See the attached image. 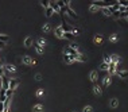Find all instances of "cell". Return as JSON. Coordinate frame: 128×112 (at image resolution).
Segmentation results:
<instances>
[{
	"label": "cell",
	"instance_id": "d6a6232c",
	"mask_svg": "<svg viewBox=\"0 0 128 112\" xmlns=\"http://www.w3.org/2000/svg\"><path fill=\"white\" fill-rule=\"evenodd\" d=\"M42 5H43L45 8H49L50 7V1H42Z\"/></svg>",
	"mask_w": 128,
	"mask_h": 112
},
{
	"label": "cell",
	"instance_id": "277c9868",
	"mask_svg": "<svg viewBox=\"0 0 128 112\" xmlns=\"http://www.w3.org/2000/svg\"><path fill=\"white\" fill-rule=\"evenodd\" d=\"M19 85V81L16 80V78H9V87H8V89H11V91H14L16 89V87Z\"/></svg>",
	"mask_w": 128,
	"mask_h": 112
},
{
	"label": "cell",
	"instance_id": "3957f363",
	"mask_svg": "<svg viewBox=\"0 0 128 112\" xmlns=\"http://www.w3.org/2000/svg\"><path fill=\"white\" fill-rule=\"evenodd\" d=\"M65 54L73 55V57H75V58H77V55L80 54V53H78L77 50H74V49H71L70 46H69V47H66V49H65Z\"/></svg>",
	"mask_w": 128,
	"mask_h": 112
},
{
	"label": "cell",
	"instance_id": "d590c367",
	"mask_svg": "<svg viewBox=\"0 0 128 112\" xmlns=\"http://www.w3.org/2000/svg\"><path fill=\"white\" fill-rule=\"evenodd\" d=\"M37 95H38V96H42V95H43V88H39L38 92H37Z\"/></svg>",
	"mask_w": 128,
	"mask_h": 112
},
{
	"label": "cell",
	"instance_id": "f546056e",
	"mask_svg": "<svg viewBox=\"0 0 128 112\" xmlns=\"http://www.w3.org/2000/svg\"><path fill=\"white\" fill-rule=\"evenodd\" d=\"M117 38H119V35H116V34H112V35H111V37H109V39H111V41H112V42L117 41Z\"/></svg>",
	"mask_w": 128,
	"mask_h": 112
},
{
	"label": "cell",
	"instance_id": "ba28073f",
	"mask_svg": "<svg viewBox=\"0 0 128 112\" xmlns=\"http://www.w3.org/2000/svg\"><path fill=\"white\" fill-rule=\"evenodd\" d=\"M50 7L53 8V11H55V12H61V8L58 7L57 1H50Z\"/></svg>",
	"mask_w": 128,
	"mask_h": 112
},
{
	"label": "cell",
	"instance_id": "52a82bcc",
	"mask_svg": "<svg viewBox=\"0 0 128 112\" xmlns=\"http://www.w3.org/2000/svg\"><path fill=\"white\" fill-rule=\"evenodd\" d=\"M54 32H55V35H57L58 38H64V30H62V27L60 26V27H57L54 30Z\"/></svg>",
	"mask_w": 128,
	"mask_h": 112
},
{
	"label": "cell",
	"instance_id": "ac0fdd59",
	"mask_svg": "<svg viewBox=\"0 0 128 112\" xmlns=\"http://www.w3.org/2000/svg\"><path fill=\"white\" fill-rule=\"evenodd\" d=\"M97 78H98L97 72H92V73H90V80L93 81V82H96V81H97Z\"/></svg>",
	"mask_w": 128,
	"mask_h": 112
},
{
	"label": "cell",
	"instance_id": "ffe728a7",
	"mask_svg": "<svg viewBox=\"0 0 128 112\" xmlns=\"http://www.w3.org/2000/svg\"><path fill=\"white\" fill-rule=\"evenodd\" d=\"M111 107L112 108H116L117 105H119V100H117V99H112V100H111Z\"/></svg>",
	"mask_w": 128,
	"mask_h": 112
},
{
	"label": "cell",
	"instance_id": "9c48e42d",
	"mask_svg": "<svg viewBox=\"0 0 128 112\" xmlns=\"http://www.w3.org/2000/svg\"><path fill=\"white\" fill-rule=\"evenodd\" d=\"M103 35H96V37H94V39H93V42H94V43H96V45H101V43H103Z\"/></svg>",
	"mask_w": 128,
	"mask_h": 112
},
{
	"label": "cell",
	"instance_id": "7a4b0ae2",
	"mask_svg": "<svg viewBox=\"0 0 128 112\" xmlns=\"http://www.w3.org/2000/svg\"><path fill=\"white\" fill-rule=\"evenodd\" d=\"M8 87H9V78L3 76V77H1V89L8 91Z\"/></svg>",
	"mask_w": 128,
	"mask_h": 112
},
{
	"label": "cell",
	"instance_id": "f1b7e54d",
	"mask_svg": "<svg viewBox=\"0 0 128 112\" xmlns=\"http://www.w3.org/2000/svg\"><path fill=\"white\" fill-rule=\"evenodd\" d=\"M89 9H90V12H96V11H98V7H97V5H94V4H92Z\"/></svg>",
	"mask_w": 128,
	"mask_h": 112
},
{
	"label": "cell",
	"instance_id": "5bb4252c",
	"mask_svg": "<svg viewBox=\"0 0 128 112\" xmlns=\"http://www.w3.org/2000/svg\"><path fill=\"white\" fill-rule=\"evenodd\" d=\"M93 92L96 95H101V93H103V89H101V87H98V85H94V87H93Z\"/></svg>",
	"mask_w": 128,
	"mask_h": 112
},
{
	"label": "cell",
	"instance_id": "2e32d148",
	"mask_svg": "<svg viewBox=\"0 0 128 112\" xmlns=\"http://www.w3.org/2000/svg\"><path fill=\"white\" fill-rule=\"evenodd\" d=\"M64 38L69 39V41H71V39L74 38V34L73 32H64Z\"/></svg>",
	"mask_w": 128,
	"mask_h": 112
},
{
	"label": "cell",
	"instance_id": "f35d334b",
	"mask_svg": "<svg viewBox=\"0 0 128 112\" xmlns=\"http://www.w3.org/2000/svg\"><path fill=\"white\" fill-rule=\"evenodd\" d=\"M0 112H4V103H0Z\"/></svg>",
	"mask_w": 128,
	"mask_h": 112
},
{
	"label": "cell",
	"instance_id": "836d02e7",
	"mask_svg": "<svg viewBox=\"0 0 128 112\" xmlns=\"http://www.w3.org/2000/svg\"><path fill=\"white\" fill-rule=\"evenodd\" d=\"M120 18H123V19L126 18V19H127V18H128V14H127L126 11H124V12H120Z\"/></svg>",
	"mask_w": 128,
	"mask_h": 112
},
{
	"label": "cell",
	"instance_id": "44dd1931",
	"mask_svg": "<svg viewBox=\"0 0 128 112\" xmlns=\"http://www.w3.org/2000/svg\"><path fill=\"white\" fill-rule=\"evenodd\" d=\"M111 58H112V62L113 64H119V61H120V58H119V55H116V54H113V55H111Z\"/></svg>",
	"mask_w": 128,
	"mask_h": 112
},
{
	"label": "cell",
	"instance_id": "d6986e66",
	"mask_svg": "<svg viewBox=\"0 0 128 112\" xmlns=\"http://www.w3.org/2000/svg\"><path fill=\"white\" fill-rule=\"evenodd\" d=\"M111 78H112V76H109V74L104 77V85H105V87H107V85H109V84H111Z\"/></svg>",
	"mask_w": 128,
	"mask_h": 112
},
{
	"label": "cell",
	"instance_id": "cb8c5ba5",
	"mask_svg": "<svg viewBox=\"0 0 128 112\" xmlns=\"http://www.w3.org/2000/svg\"><path fill=\"white\" fill-rule=\"evenodd\" d=\"M103 14L107 15V16H111V15H112V12H111L109 8H103Z\"/></svg>",
	"mask_w": 128,
	"mask_h": 112
},
{
	"label": "cell",
	"instance_id": "4316f807",
	"mask_svg": "<svg viewBox=\"0 0 128 112\" xmlns=\"http://www.w3.org/2000/svg\"><path fill=\"white\" fill-rule=\"evenodd\" d=\"M42 30H43L45 32H49V31H50V26H49V23H45L43 27H42Z\"/></svg>",
	"mask_w": 128,
	"mask_h": 112
},
{
	"label": "cell",
	"instance_id": "30bf717a",
	"mask_svg": "<svg viewBox=\"0 0 128 112\" xmlns=\"http://www.w3.org/2000/svg\"><path fill=\"white\" fill-rule=\"evenodd\" d=\"M66 12H67V14L70 15L73 19H77V18H78V16H77V14H75V12H74V11H73V9H71L70 7H67V8H66Z\"/></svg>",
	"mask_w": 128,
	"mask_h": 112
},
{
	"label": "cell",
	"instance_id": "8d00e7d4",
	"mask_svg": "<svg viewBox=\"0 0 128 112\" xmlns=\"http://www.w3.org/2000/svg\"><path fill=\"white\" fill-rule=\"evenodd\" d=\"M70 47H71V49H74V50H78V45H77V43H71V45H70Z\"/></svg>",
	"mask_w": 128,
	"mask_h": 112
},
{
	"label": "cell",
	"instance_id": "1f68e13d",
	"mask_svg": "<svg viewBox=\"0 0 128 112\" xmlns=\"http://www.w3.org/2000/svg\"><path fill=\"white\" fill-rule=\"evenodd\" d=\"M112 16H115V18H120V11H113Z\"/></svg>",
	"mask_w": 128,
	"mask_h": 112
},
{
	"label": "cell",
	"instance_id": "5b68a950",
	"mask_svg": "<svg viewBox=\"0 0 128 112\" xmlns=\"http://www.w3.org/2000/svg\"><path fill=\"white\" fill-rule=\"evenodd\" d=\"M64 60H65V62H66V64H71V62L77 61V60H75V57H73V55H69V54H65Z\"/></svg>",
	"mask_w": 128,
	"mask_h": 112
},
{
	"label": "cell",
	"instance_id": "60d3db41",
	"mask_svg": "<svg viewBox=\"0 0 128 112\" xmlns=\"http://www.w3.org/2000/svg\"><path fill=\"white\" fill-rule=\"evenodd\" d=\"M126 12H127V14H128V7H126Z\"/></svg>",
	"mask_w": 128,
	"mask_h": 112
},
{
	"label": "cell",
	"instance_id": "7c38bea8",
	"mask_svg": "<svg viewBox=\"0 0 128 112\" xmlns=\"http://www.w3.org/2000/svg\"><path fill=\"white\" fill-rule=\"evenodd\" d=\"M111 62H112V58H111V55H108V54H104V64H107V65H111Z\"/></svg>",
	"mask_w": 128,
	"mask_h": 112
},
{
	"label": "cell",
	"instance_id": "4dcf8cb0",
	"mask_svg": "<svg viewBox=\"0 0 128 112\" xmlns=\"http://www.w3.org/2000/svg\"><path fill=\"white\" fill-rule=\"evenodd\" d=\"M5 95H7V99H11V96H12V95H14V91L8 89L7 92H5Z\"/></svg>",
	"mask_w": 128,
	"mask_h": 112
},
{
	"label": "cell",
	"instance_id": "4fadbf2b",
	"mask_svg": "<svg viewBox=\"0 0 128 112\" xmlns=\"http://www.w3.org/2000/svg\"><path fill=\"white\" fill-rule=\"evenodd\" d=\"M32 111H34V112H42V111H43V105H42V104H37L34 108H32Z\"/></svg>",
	"mask_w": 128,
	"mask_h": 112
},
{
	"label": "cell",
	"instance_id": "ab89813d",
	"mask_svg": "<svg viewBox=\"0 0 128 112\" xmlns=\"http://www.w3.org/2000/svg\"><path fill=\"white\" fill-rule=\"evenodd\" d=\"M3 74H4V69L0 66V77H3Z\"/></svg>",
	"mask_w": 128,
	"mask_h": 112
},
{
	"label": "cell",
	"instance_id": "e575fe53",
	"mask_svg": "<svg viewBox=\"0 0 128 112\" xmlns=\"http://www.w3.org/2000/svg\"><path fill=\"white\" fill-rule=\"evenodd\" d=\"M84 112H93V111H92V107L88 105V107H84Z\"/></svg>",
	"mask_w": 128,
	"mask_h": 112
},
{
	"label": "cell",
	"instance_id": "b9f144b4",
	"mask_svg": "<svg viewBox=\"0 0 128 112\" xmlns=\"http://www.w3.org/2000/svg\"><path fill=\"white\" fill-rule=\"evenodd\" d=\"M127 20H128V18H127Z\"/></svg>",
	"mask_w": 128,
	"mask_h": 112
},
{
	"label": "cell",
	"instance_id": "484cf974",
	"mask_svg": "<svg viewBox=\"0 0 128 112\" xmlns=\"http://www.w3.org/2000/svg\"><path fill=\"white\" fill-rule=\"evenodd\" d=\"M100 69H101V70H104V72H105V70H109V65L101 64V65H100Z\"/></svg>",
	"mask_w": 128,
	"mask_h": 112
},
{
	"label": "cell",
	"instance_id": "8fae6325",
	"mask_svg": "<svg viewBox=\"0 0 128 112\" xmlns=\"http://www.w3.org/2000/svg\"><path fill=\"white\" fill-rule=\"evenodd\" d=\"M3 69H4V70H7V72H15L16 70V68L14 66V65H11V64H7Z\"/></svg>",
	"mask_w": 128,
	"mask_h": 112
},
{
	"label": "cell",
	"instance_id": "7402d4cb",
	"mask_svg": "<svg viewBox=\"0 0 128 112\" xmlns=\"http://www.w3.org/2000/svg\"><path fill=\"white\" fill-rule=\"evenodd\" d=\"M53 14H54V11H53V8H51V7L46 8V16H47V18H50Z\"/></svg>",
	"mask_w": 128,
	"mask_h": 112
},
{
	"label": "cell",
	"instance_id": "603a6c76",
	"mask_svg": "<svg viewBox=\"0 0 128 112\" xmlns=\"http://www.w3.org/2000/svg\"><path fill=\"white\" fill-rule=\"evenodd\" d=\"M75 60H77V61H80V62H86V57H84L82 54H78Z\"/></svg>",
	"mask_w": 128,
	"mask_h": 112
},
{
	"label": "cell",
	"instance_id": "8992f818",
	"mask_svg": "<svg viewBox=\"0 0 128 112\" xmlns=\"http://www.w3.org/2000/svg\"><path fill=\"white\" fill-rule=\"evenodd\" d=\"M116 73H117V76H119L120 78H127L128 77V70H119V69H117Z\"/></svg>",
	"mask_w": 128,
	"mask_h": 112
},
{
	"label": "cell",
	"instance_id": "83f0119b",
	"mask_svg": "<svg viewBox=\"0 0 128 112\" xmlns=\"http://www.w3.org/2000/svg\"><path fill=\"white\" fill-rule=\"evenodd\" d=\"M117 3H119L121 7H128V1H127V0H120V1H117Z\"/></svg>",
	"mask_w": 128,
	"mask_h": 112
},
{
	"label": "cell",
	"instance_id": "6da1fadb",
	"mask_svg": "<svg viewBox=\"0 0 128 112\" xmlns=\"http://www.w3.org/2000/svg\"><path fill=\"white\" fill-rule=\"evenodd\" d=\"M22 61H23V64H24V65H34V64H37V61L32 60L30 55H24Z\"/></svg>",
	"mask_w": 128,
	"mask_h": 112
},
{
	"label": "cell",
	"instance_id": "9a60e30c",
	"mask_svg": "<svg viewBox=\"0 0 128 112\" xmlns=\"http://www.w3.org/2000/svg\"><path fill=\"white\" fill-rule=\"evenodd\" d=\"M32 45V38L31 37H27L24 39V46H27V47H30V46Z\"/></svg>",
	"mask_w": 128,
	"mask_h": 112
},
{
	"label": "cell",
	"instance_id": "d4e9b609",
	"mask_svg": "<svg viewBox=\"0 0 128 112\" xmlns=\"http://www.w3.org/2000/svg\"><path fill=\"white\" fill-rule=\"evenodd\" d=\"M38 45L43 47V46L46 45V39H45V38H39V39H38Z\"/></svg>",
	"mask_w": 128,
	"mask_h": 112
},
{
	"label": "cell",
	"instance_id": "e0dca14e",
	"mask_svg": "<svg viewBox=\"0 0 128 112\" xmlns=\"http://www.w3.org/2000/svg\"><path fill=\"white\" fill-rule=\"evenodd\" d=\"M35 50H37V53H38V54H43V53H45L43 47H42V46H39L38 43H35Z\"/></svg>",
	"mask_w": 128,
	"mask_h": 112
},
{
	"label": "cell",
	"instance_id": "74e56055",
	"mask_svg": "<svg viewBox=\"0 0 128 112\" xmlns=\"http://www.w3.org/2000/svg\"><path fill=\"white\" fill-rule=\"evenodd\" d=\"M35 80H37V81H41V80H42V74H37V76H35Z\"/></svg>",
	"mask_w": 128,
	"mask_h": 112
}]
</instances>
